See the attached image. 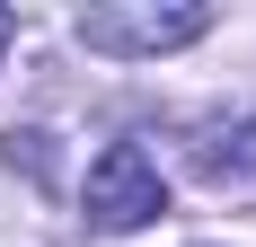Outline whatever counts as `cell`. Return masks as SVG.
<instances>
[{
	"mask_svg": "<svg viewBox=\"0 0 256 247\" xmlns=\"http://www.w3.org/2000/svg\"><path fill=\"white\" fill-rule=\"evenodd\" d=\"M159 212H168V186H159V159L142 142H115V150H98V168H88V221L98 230H150Z\"/></svg>",
	"mask_w": 256,
	"mask_h": 247,
	"instance_id": "2",
	"label": "cell"
},
{
	"mask_svg": "<svg viewBox=\"0 0 256 247\" xmlns=\"http://www.w3.org/2000/svg\"><path fill=\"white\" fill-rule=\"evenodd\" d=\"M9 36H18V18H9V9H0V53H9Z\"/></svg>",
	"mask_w": 256,
	"mask_h": 247,
	"instance_id": "3",
	"label": "cell"
},
{
	"mask_svg": "<svg viewBox=\"0 0 256 247\" xmlns=\"http://www.w3.org/2000/svg\"><path fill=\"white\" fill-rule=\"evenodd\" d=\"M204 26H212L204 0H106V9H80V44L124 62V53H177Z\"/></svg>",
	"mask_w": 256,
	"mask_h": 247,
	"instance_id": "1",
	"label": "cell"
}]
</instances>
